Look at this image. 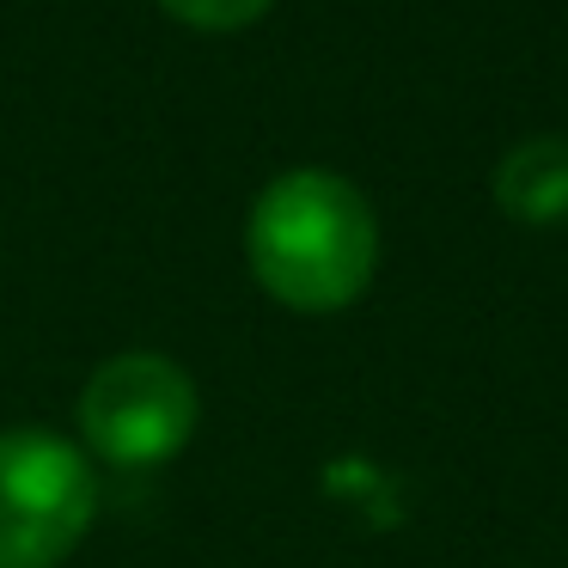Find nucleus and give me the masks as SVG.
Returning <instances> with one entry per match:
<instances>
[{"mask_svg": "<svg viewBox=\"0 0 568 568\" xmlns=\"http://www.w3.org/2000/svg\"><path fill=\"white\" fill-rule=\"evenodd\" d=\"M92 507L99 483L80 446L43 428H0V568H62Z\"/></svg>", "mask_w": 568, "mask_h": 568, "instance_id": "2", "label": "nucleus"}, {"mask_svg": "<svg viewBox=\"0 0 568 568\" xmlns=\"http://www.w3.org/2000/svg\"><path fill=\"white\" fill-rule=\"evenodd\" d=\"M495 202L519 226H562L568 221V141L531 135L495 165Z\"/></svg>", "mask_w": 568, "mask_h": 568, "instance_id": "4", "label": "nucleus"}, {"mask_svg": "<svg viewBox=\"0 0 568 568\" xmlns=\"http://www.w3.org/2000/svg\"><path fill=\"white\" fill-rule=\"evenodd\" d=\"M245 257L263 294L294 312H343L379 270V221L348 178L324 165L282 172L245 221Z\"/></svg>", "mask_w": 568, "mask_h": 568, "instance_id": "1", "label": "nucleus"}, {"mask_svg": "<svg viewBox=\"0 0 568 568\" xmlns=\"http://www.w3.org/2000/svg\"><path fill=\"white\" fill-rule=\"evenodd\" d=\"M160 7L190 31H245L251 19L270 13V0H160Z\"/></svg>", "mask_w": 568, "mask_h": 568, "instance_id": "5", "label": "nucleus"}, {"mask_svg": "<svg viewBox=\"0 0 568 568\" xmlns=\"http://www.w3.org/2000/svg\"><path fill=\"white\" fill-rule=\"evenodd\" d=\"M202 397L190 373L165 355H116L80 392V434L104 465L148 470L190 446Z\"/></svg>", "mask_w": 568, "mask_h": 568, "instance_id": "3", "label": "nucleus"}]
</instances>
